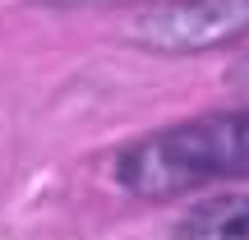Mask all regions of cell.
<instances>
[{
  "label": "cell",
  "instance_id": "obj_1",
  "mask_svg": "<svg viewBox=\"0 0 249 240\" xmlns=\"http://www.w3.org/2000/svg\"><path fill=\"white\" fill-rule=\"evenodd\" d=\"M111 176L134 199H180L213 180H249V111H213L124 143Z\"/></svg>",
  "mask_w": 249,
  "mask_h": 240
},
{
  "label": "cell",
  "instance_id": "obj_2",
  "mask_svg": "<svg viewBox=\"0 0 249 240\" xmlns=\"http://www.w3.org/2000/svg\"><path fill=\"white\" fill-rule=\"evenodd\" d=\"M249 37V0H161L129 23V42L161 55L217 51Z\"/></svg>",
  "mask_w": 249,
  "mask_h": 240
},
{
  "label": "cell",
  "instance_id": "obj_3",
  "mask_svg": "<svg viewBox=\"0 0 249 240\" xmlns=\"http://www.w3.org/2000/svg\"><path fill=\"white\" fill-rule=\"evenodd\" d=\"M171 240H249V194L213 199L189 208L176 222Z\"/></svg>",
  "mask_w": 249,
  "mask_h": 240
},
{
  "label": "cell",
  "instance_id": "obj_4",
  "mask_svg": "<svg viewBox=\"0 0 249 240\" xmlns=\"http://www.w3.org/2000/svg\"><path fill=\"white\" fill-rule=\"evenodd\" d=\"M37 5H129V0H37Z\"/></svg>",
  "mask_w": 249,
  "mask_h": 240
}]
</instances>
